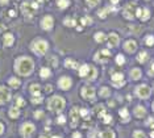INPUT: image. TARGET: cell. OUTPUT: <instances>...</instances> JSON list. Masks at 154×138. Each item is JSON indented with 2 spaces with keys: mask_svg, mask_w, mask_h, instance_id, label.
Wrapping results in <instances>:
<instances>
[{
  "mask_svg": "<svg viewBox=\"0 0 154 138\" xmlns=\"http://www.w3.org/2000/svg\"><path fill=\"white\" fill-rule=\"evenodd\" d=\"M68 5V0H58V7L59 8H66Z\"/></svg>",
  "mask_w": 154,
  "mask_h": 138,
  "instance_id": "cell-35",
  "label": "cell"
},
{
  "mask_svg": "<svg viewBox=\"0 0 154 138\" xmlns=\"http://www.w3.org/2000/svg\"><path fill=\"white\" fill-rule=\"evenodd\" d=\"M29 89H30V92H32V95H34V96H40V86L38 84H32L30 87H29Z\"/></svg>",
  "mask_w": 154,
  "mask_h": 138,
  "instance_id": "cell-19",
  "label": "cell"
},
{
  "mask_svg": "<svg viewBox=\"0 0 154 138\" xmlns=\"http://www.w3.org/2000/svg\"><path fill=\"white\" fill-rule=\"evenodd\" d=\"M16 70L19 74L21 75H28L32 72L33 70V62L29 58H20V59L16 62Z\"/></svg>",
  "mask_w": 154,
  "mask_h": 138,
  "instance_id": "cell-1",
  "label": "cell"
},
{
  "mask_svg": "<svg viewBox=\"0 0 154 138\" xmlns=\"http://www.w3.org/2000/svg\"><path fill=\"white\" fill-rule=\"evenodd\" d=\"M124 76H123V74H115V75H112V82H113V84L116 87H120V86H123L124 84Z\"/></svg>",
  "mask_w": 154,
  "mask_h": 138,
  "instance_id": "cell-16",
  "label": "cell"
},
{
  "mask_svg": "<svg viewBox=\"0 0 154 138\" xmlns=\"http://www.w3.org/2000/svg\"><path fill=\"white\" fill-rule=\"evenodd\" d=\"M51 89H53V87H51L50 84H48V86H46V91H48V92H51Z\"/></svg>",
  "mask_w": 154,
  "mask_h": 138,
  "instance_id": "cell-49",
  "label": "cell"
},
{
  "mask_svg": "<svg viewBox=\"0 0 154 138\" xmlns=\"http://www.w3.org/2000/svg\"><path fill=\"white\" fill-rule=\"evenodd\" d=\"M108 11H111V8H106V9H103V11H100L99 12L100 19H104V17H106V14H107V12H108Z\"/></svg>",
  "mask_w": 154,
  "mask_h": 138,
  "instance_id": "cell-38",
  "label": "cell"
},
{
  "mask_svg": "<svg viewBox=\"0 0 154 138\" xmlns=\"http://www.w3.org/2000/svg\"><path fill=\"white\" fill-rule=\"evenodd\" d=\"M133 14H134V5L133 4H128V5L125 7V9H124V16L131 20V19L134 17Z\"/></svg>",
  "mask_w": 154,
  "mask_h": 138,
  "instance_id": "cell-13",
  "label": "cell"
},
{
  "mask_svg": "<svg viewBox=\"0 0 154 138\" xmlns=\"http://www.w3.org/2000/svg\"><path fill=\"white\" fill-rule=\"evenodd\" d=\"M82 96L84 99H87V100H92V99L95 97V89L92 88V87H88V86L83 87V89H82Z\"/></svg>",
  "mask_w": 154,
  "mask_h": 138,
  "instance_id": "cell-7",
  "label": "cell"
},
{
  "mask_svg": "<svg viewBox=\"0 0 154 138\" xmlns=\"http://www.w3.org/2000/svg\"><path fill=\"white\" fill-rule=\"evenodd\" d=\"M116 62H117V65H124V62H125L124 55H121V54L117 55V57H116Z\"/></svg>",
  "mask_w": 154,
  "mask_h": 138,
  "instance_id": "cell-36",
  "label": "cell"
},
{
  "mask_svg": "<svg viewBox=\"0 0 154 138\" xmlns=\"http://www.w3.org/2000/svg\"><path fill=\"white\" fill-rule=\"evenodd\" d=\"M133 137H134V138H145V135H144V133H142V132L137 130V132H134Z\"/></svg>",
  "mask_w": 154,
  "mask_h": 138,
  "instance_id": "cell-40",
  "label": "cell"
},
{
  "mask_svg": "<svg viewBox=\"0 0 154 138\" xmlns=\"http://www.w3.org/2000/svg\"><path fill=\"white\" fill-rule=\"evenodd\" d=\"M88 69H90L88 65H83V66L79 69V75H80V76L86 78V76H87V74H88Z\"/></svg>",
  "mask_w": 154,
  "mask_h": 138,
  "instance_id": "cell-24",
  "label": "cell"
},
{
  "mask_svg": "<svg viewBox=\"0 0 154 138\" xmlns=\"http://www.w3.org/2000/svg\"><path fill=\"white\" fill-rule=\"evenodd\" d=\"M136 16H138V17L141 19V20H148L149 16H150V12H149L148 8H138L136 12Z\"/></svg>",
  "mask_w": 154,
  "mask_h": 138,
  "instance_id": "cell-10",
  "label": "cell"
},
{
  "mask_svg": "<svg viewBox=\"0 0 154 138\" xmlns=\"http://www.w3.org/2000/svg\"><path fill=\"white\" fill-rule=\"evenodd\" d=\"M9 97H11V93H9L8 89L4 88V87H0V104L7 103Z\"/></svg>",
  "mask_w": 154,
  "mask_h": 138,
  "instance_id": "cell-9",
  "label": "cell"
},
{
  "mask_svg": "<svg viewBox=\"0 0 154 138\" xmlns=\"http://www.w3.org/2000/svg\"><path fill=\"white\" fill-rule=\"evenodd\" d=\"M120 116H121V117H123L125 121H129V113H128V111H126L125 108L120 111Z\"/></svg>",
  "mask_w": 154,
  "mask_h": 138,
  "instance_id": "cell-33",
  "label": "cell"
},
{
  "mask_svg": "<svg viewBox=\"0 0 154 138\" xmlns=\"http://www.w3.org/2000/svg\"><path fill=\"white\" fill-rule=\"evenodd\" d=\"M0 1H1V3L4 4V3H7V1H8V0H0Z\"/></svg>",
  "mask_w": 154,
  "mask_h": 138,
  "instance_id": "cell-54",
  "label": "cell"
},
{
  "mask_svg": "<svg viewBox=\"0 0 154 138\" xmlns=\"http://www.w3.org/2000/svg\"><path fill=\"white\" fill-rule=\"evenodd\" d=\"M65 65H66V67H70V69H79V65L73 59H66Z\"/></svg>",
  "mask_w": 154,
  "mask_h": 138,
  "instance_id": "cell-20",
  "label": "cell"
},
{
  "mask_svg": "<svg viewBox=\"0 0 154 138\" xmlns=\"http://www.w3.org/2000/svg\"><path fill=\"white\" fill-rule=\"evenodd\" d=\"M99 135H100V138H115V133L112 130H104Z\"/></svg>",
  "mask_w": 154,
  "mask_h": 138,
  "instance_id": "cell-23",
  "label": "cell"
},
{
  "mask_svg": "<svg viewBox=\"0 0 154 138\" xmlns=\"http://www.w3.org/2000/svg\"><path fill=\"white\" fill-rule=\"evenodd\" d=\"M9 86L13 87V88H17V87L20 86V80L16 79V78H11L9 79Z\"/></svg>",
  "mask_w": 154,
  "mask_h": 138,
  "instance_id": "cell-28",
  "label": "cell"
},
{
  "mask_svg": "<svg viewBox=\"0 0 154 138\" xmlns=\"http://www.w3.org/2000/svg\"><path fill=\"white\" fill-rule=\"evenodd\" d=\"M4 132V126H3V124H0V134Z\"/></svg>",
  "mask_w": 154,
  "mask_h": 138,
  "instance_id": "cell-50",
  "label": "cell"
},
{
  "mask_svg": "<svg viewBox=\"0 0 154 138\" xmlns=\"http://www.w3.org/2000/svg\"><path fill=\"white\" fill-rule=\"evenodd\" d=\"M70 116H71V121H73V126H77V121L79 120L80 117V113H79V109H77V108H74V109L70 111Z\"/></svg>",
  "mask_w": 154,
  "mask_h": 138,
  "instance_id": "cell-15",
  "label": "cell"
},
{
  "mask_svg": "<svg viewBox=\"0 0 154 138\" xmlns=\"http://www.w3.org/2000/svg\"><path fill=\"white\" fill-rule=\"evenodd\" d=\"M151 70H153V71H154V63L151 65Z\"/></svg>",
  "mask_w": 154,
  "mask_h": 138,
  "instance_id": "cell-55",
  "label": "cell"
},
{
  "mask_svg": "<svg viewBox=\"0 0 154 138\" xmlns=\"http://www.w3.org/2000/svg\"><path fill=\"white\" fill-rule=\"evenodd\" d=\"M32 101H33V104H40V103H42V97L41 96H34Z\"/></svg>",
  "mask_w": 154,
  "mask_h": 138,
  "instance_id": "cell-41",
  "label": "cell"
},
{
  "mask_svg": "<svg viewBox=\"0 0 154 138\" xmlns=\"http://www.w3.org/2000/svg\"><path fill=\"white\" fill-rule=\"evenodd\" d=\"M32 49H33V51L36 53V54H45L46 50H48V42H45V41L42 40H37L34 41L33 43H32Z\"/></svg>",
  "mask_w": 154,
  "mask_h": 138,
  "instance_id": "cell-3",
  "label": "cell"
},
{
  "mask_svg": "<svg viewBox=\"0 0 154 138\" xmlns=\"http://www.w3.org/2000/svg\"><path fill=\"white\" fill-rule=\"evenodd\" d=\"M16 104H17L19 106H23L24 104H25V101H24L21 97H17V99H16Z\"/></svg>",
  "mask_w": 154,
  "mask_h": 138,
  "instance_id": "cell-42",
  "label": "cell"
},
{
  "mask_svg": "<svg viewBox=\"0 0 154 138\" xmlns=\"http://www.w3.org/2000/svg\"><path fill=\"white\" fill-rule=\"evenodd\" d=\"M95 41L96 42H104L106 41V36H104V33H96L95 34Z\"/></svg>",
  "mask_w": 154,
  "mask_h": 138,
  "instance_id": "cell-26",
  "label": "cell"
},
{
  "mask_svg": "<svg viewBox=\"0 0 154 138\" xmlns=\"http://www.w3.org/2000/svg\"><path fill=\"white\" fill-rule=\"evenodd\" d=\"M34 116H36V117H37V118L42 117V112H36V115H34Z\"/></svg>",
  "mask_w": 154,
  "mask_h": 138,
  "instance_id": "cell-48",
  "label": "cell"
},
{
  "mask_svg": "<svg viewBox=\"0 0 154 138\" xmlns=\"http://www.w3.org/2000/svg\"><path fill=\"white\" fill-rule=\"evenodd\" d=\"M131 76H132V79H134V80L140 79L141 78V70L140 69H133L131 71Z\"/></svg>",
  "mask_w": 154,
  "mask_h": 138,
  "instance_id": "cell-21",
  "label": "cell"
},
{
  "mask_svg": "<svg viewBox=\"0 0 154 138\" xmlns=\"http://www.w3.org/2000/svg\"><path fill=\"white\" fill-rule=\"evenodd\" d=\"M146 59H148V53L142 51V53H140V54H138V62L144 63V62H145Z\"/></svg>",
  "mask_w": 154,
  "mask_h": 138,
  "instance_id": "cell-30",
  "label": "cell"
},
{
  "mask_svg": "<svg viewBox=\"0 0 154 138\" xmlns=\"http://www.w3.org/2000/svg\"><path fill=\"white\" fill-rule=\"evenodd\" d=\"M57 121H58V124H65V122H66V117H65V116H59Z\"/></svg>",
  "mask_w": 154,
  "mask_h": 138,
  "instance_id": "cell-43",
  "label": "cell"
},
{
  "mask_svg": "<svg viewBox=\"0 0 154 138\" xmlns=\"http://www.w3.org/2000/svg\"><path fill=\"white\" fill-rule=\"evenodd\" d=\"M19 115H20V112H19L17 108H11V109H9V116H11L12 118L19 117Z\"/></svg>",
  "mask_w": 154,
  "mask_h": 138,
  "instance_id": "cell-29",
  "label": "cell"
},
{
  "mask_svg": "<svg viewBox=\"0 0 154 138\" xmlns=\"http://www.w3.org/2000/svg\"><path fill=\"white\" fill-rule=\"evenodd\" d=\"M145 113H146V111L144 106H141V105L136 106V109H134V116H136V117H144Z\"/></svg>",
  "mask_w": 154,
  "mask_h": 138,
  "instance_id": "cell-18",
  "label": "cell"
},
{
  "mask_svg": "<svg viewBox=\"0 0 154 138\" xmlns=\"http://www.w3.org/2000/svg\"><path fill=\"white\" fill-rule=\"evenodd\" d=\"M53 17L51 16H45V17L42 19V21H41V26H42L44 29H46V30H49V29H51V26H53Z\"/></svg>",
  "mask_w": 154,
  "mask_h": 138,
  "instance_id": "cell-11",
  "label": "cell"
},
{
  "mask_svg": "<svg viewBox=\"0 0 154 138\" xmlns=\"http://www.w3.org/2000/svg\"><path fill=\"white\" fill-rule=\"evenodd\" d=\"M15 14H16V13H15V11H9V16H12V17H13Z\"/></svg>",
  "mask_w": 154,
  "mask_h": 138,
  "instance_id": "cell-51",
  "label": "cell"
},
{
  "mask_svg": "<svg viewBox=\"0 0 154 138\" xmlns=\"http://www.w3.org/2000/svg\"><path fill=\"white\" fill-rule=\"evenodd\" d=\"M37 8H38L37 3H24L23 5H21V11H23V13L25 14V16H29V17L33 16Z\"/></svg>",
  "mask_w": 154,
  "mask_h": 138,
  "instance_id": "cell-4",
  "label": "cell"
},
{
  "mask_svg": "<svg viewBox=\"0 0 154 138\" xmlns=\"http://www.w3.org/2000/svg\"><path fill=\"white\" fill-rule=\"evenodd\" d=\"M95 111H96V113H97V116H99V117H104V116H106V112H104V106H103V105L96 106V108H95Z\"/></svg>",
  "mask_w": 154,
  "mask_h": 138,
  "instance_id": "cell-27",
  "label": "cell"
},
{
  "mask_svg": "<svg viewBox=\"0 0 154 138\" xmlns=\"http://www.w3.org/2000/svg\"><path fill=\"white\" fill-rule=\"evenodd\" d=\"M109 93H111V92H109V89L107 88V87H103V88L100 89V96H102V97H107V96H109Z\"/></svg>",
  "mask_w": 154,
  "mask_h": 138,
  "instance_id": "cell-31",
  "label": "cell"
},
{
  "mask_svg": "<svg viewBox=\"0 0 154 138\" xmlns=\"http://www.w3.org/2000/svg\"><path fill=\"white\" fill-rule=\"evenodd\" d=\"M111 1H112V4H117V3H119V0H111Z\"/></svg>",
  "mask_w": 154,
  "mask_h": 138,
  "instance_id": "cell-52",
  "label": "cell"
},
{
  "mask_svg": "<svg viewBox=\"0 0 154 138\" xmlns=\"http://www.w3.org/2000/svg\"><path fill=\"white\" fill-rule=\"evenodd\" d=\"M13 41H15V38H13V36L12 34H6L4 36V45L6 46H11L12 43H13Z\"/></svg>",
  "mask_w": 154,
  "mask_h": 138,
  "instance_id": "cell-22",
  "label": "cell"
},
{
  "mask_svg": "<svg viewBox=\"0 0 154 138\" xmlns=\"http://www.w3.org/2000/svg\"><path fill=\"white\" fill-rule=\"evenodd\" d=\"M33 132H34V125L33 124L26 122V124H24L23 126H21V134H23L24 137H30V135L33 134Z\"/></svg>",
  "mask_w": 154,
  "mask_h": 138,
  "instance_id": "cell-8",
  "label": "cell"
},
{
  "mask_svg": "<svg viewBox=\"0 0 154 138\" xmlns=\"http://www.w3.org/2000/svg\"><path fill=\"white\" fill-rule=\"evenodd\" d=\"M86 78H88L90 80H94L95 78H96V69L95 67H90L88 69V74H87V76Z\"/></svg>",
  "mask_w": 154,
  "mask_h": 138,
  "instance_id": "cell-25",
  "label": "cell"
},
{
  "mask_svg": "<svg viewBox=\"0 0 154 138\" xmlns=\"http://www.w3.org/2000/svg\"><path fill=\"white\" fill-rule=\"evenodd\" d=\"M58 84H59V87L62 89H67L71 87V79L67 78V76H63V78L59 79V83Z\"/></svg>",
  "mask_w": 154,
  "mask_h": 138,
  "instance_id": "cell-14",
  "label": "cell"
},
{
  "mask_svg": "<svg viewBox=\"0 0 154 138\" xmlns=\"http://www.w3.org/2000/svg\"><path fill=\"white\" fill-rule=\"evenodd\" d=\"M40 138H49V137H45V135H42V137H40ZM51 138H53V137H51Z\"/></svg>",
  "mask_w": 154,
  "mask_h": 138,
  "instance_id": "cell-56",
  "label": "cell"
},
{
  "mask_svg": "<svg viewBox=\"0 0 154 138\" xmlns=\"http://www.w3.org/2000/svg\"><path fill=\"white\" fill-rule=\"evenodd\" d=\"M48 108L51 112H59L65 108V100L61 96H53L48 103Z\"/></svg>",
  "mask_w": 154,
  "mask_h": 138,
  "instance_id": "cell-2",
  "label": "cell"
},
{
  "mask_svg": "<svg viewBox=\"0 0 154 138\" xmlns=\"http://www.w3.org/2000/svg\"><path fill=\"white\" fill-rule=\"evenodd\" d=\"M136 92H137V95H138V97H141V99H146V97H149L150 96V88H149L148 86H140V87H137V89H136Z\"/></svg>",
  "mask_w": 154,
  "mask_h": 138,
  "instance_id": "cell-6",
  "label": "cell"
},
{
  "mask_svg": "<svg viewBox=\"0 0 154 138\" xmlns=\"http://www.w3.org/2000/svg\"><path fill=\"white\" fill-rule=\"evenodd\" d=\"M79 113H80V116H83V117H86V116H87V109H80L79 111Z\"/></svg>",
  "mask_w": 154,
  "mask_h": 138,
  "instance_id": "cell-45",
  "label": "cell"
},
{
  "mask_svg": "<svg viewBox=\"0 0 154 138\" xmlns=\"http://www.w3.org/2000/svg\"><path fill=\"white\" fill-rule=\"evenodd\" d=\"M73 138H82V135H80V133H74V134H73Z\"/></svg>",
  "mask_w": 154,
  "mask_h": 138,
  "instance_id": "cell-47",
  "label": "cell"
},
{
  "mask_svg": "<svg viewBox=\"0 0 154 138\" xmlns=\"http://www.w3.org/2000/svg\"><path fill=\"white\" fill-rule=\"evenodd\" d=\"M146 43H148L149 46L154 45V37L153 36H148V37H146Z\"/></svg>",
  "mask_w": 154,
  "mask_h": 138,
  "instance_id": "cell-39",
  "label": "cell"
},
{
  "mask_svg": "<svg viewBox=\"0 0 154 138\" xmlns=\"http://www.w3.org/2000/svg\"><path fill=\"white\" fill-rule=\"evenodd\" d=\"M150 137H151V138H154V132H151V133H150Z\"/></svg>",
  "mask_w": 154,
  "mask_h": 138,
  "instance_id": "cell-53",
  "label": "cell"
},
{
  "mask_svg": "<svg viewBox=\"0 0 154 138\" xmlns=\"http://www.w3.org/2000/svg\"><path fill=\"white\" fill-rule=\"evenodd\" d=\"M153 109H154V103H153Z\"/></svg>",
  "mask_w": 154,
  "mask_h": 138,
  "instance_id": "cell-57",
  "label": "cell"
},
{
  "mask_svg": "<svg viewBox=\"0 0 154 138\" xmlns=\"http://www.w3.org/2000/svg\"><path fill=\"white\" fill-rule=\"evenodd\" d=\"M124 47H125V50L128 53H133L137 47V43L134 42V41H126V42L124 43Z\"/></svg>",
  "mask_w": 154,
  "mask_h": 138,
  "instance_id": "cell-17",
  "label": "cell"
},
{
  "mask_svg": "<svg viewBox=\"0 0 154 138\" xmlns=\"http://www.w3.org/2000/svg\"><path fill=\"white\" fill-rule=\"evenodd\" d=\"M111 120H112V117L111 116H104V122H106V124H109V122H111Z\"/></svg>",
  "mask_w": 154,
  "mask_h": 138,
  "instance_id": "cell-44",
  "label": "cell"
},
{
  "mask_svg": "<svg viewBox=\"0 0 154 138\" xmlns=\"http://www.w3.org/2000/svg\"><path fill=\"white\" fill-rule=\"evenodd\" d=\"M63 23H65L66 26H75V24H77L74 19H65V21H63Z\"/></svg>",
  "mask_w": 154,
  "mask_h": 138,
  "instance_id": "cell-34",
  "label": "cell"
},
{
  "mask_svg": "<svg viewBox=\"0 0 154 138\" xmlns=\"http://www.w3.org/2000/svg\"><path fill=\"white\" fill-rule=\"evenodd\" d=\"M40 75L42 76V78H48L49 75H50V70H49V69H46V67H44V69H41Z\"/></svg>",
  "mask_w": 154,
  "mask_h": 138,
  "instance_id": "cell-32",
  "label": "cell"
},
{
  "mask_svg": "<svg viewBox=\"0 0 154 138\" xmlns=\"http://www.w3.org/2000/svg\"><path fill=\"white\" fill-rule=\"evenodd\" d=\"M87 1V4H88L90 7H96L97 4L100 3V0H86Z\"/></svg>",
  "mask_w": 154,
  "mask_h": 138,
  "instance_id": "cell-37",
  "label": "cell"
},
{
  "mask_svg": "<svg viewBox=\"0 0 154 138\" xmlns=\"http://www.w3.org/2000/svg\"><path fill=\"white\" fill-rule=\"evenodd\" d=\"M119 36L115 34V33H111V34L108 36V46L109 47H116L117 45H119Z\"/></svg>",
  "mask_w": 154,
  "mask_h": 138,
  "instance_id": "cell-12",
  "label": "cell"
},
{
  "mask_svg": "<svg viewBox=\"0 0 154 138\" xmlns=\"http://www.w3.org/2000/svg\"><path fill=\"white\" fill-rule=\"evenodd\" d=\"M82 23H83V24H87V23H92V20H91V19H90V17H84V19H83V20H82Z\"/></svg>",
  "mask_w": 154,
  "mask_h": 138,
  "instance_id": "cell-46",
  "label": "cell"
},
{
  "mask_svg": "<svg viewBox=\"0 0 154 138\" xmlns=\"http://www.w3.org/2000/svg\"><path fill=\"white\" fill-rule=\"evenodd\" d=\"M109 55H111L109 50L104 49V50H102V51H99V53H96V54H95V60H96V62H102V63H104V62H107V60H108Z\"/></svg>",
  "mask_w": 154,
  "mask_h": 138,
  "instance_id": "cell-5",
  "label": "cell"
}]
</instances>
